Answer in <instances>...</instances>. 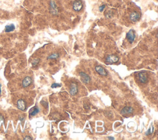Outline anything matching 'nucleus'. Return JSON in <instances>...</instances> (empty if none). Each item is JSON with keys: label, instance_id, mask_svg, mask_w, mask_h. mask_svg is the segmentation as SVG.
Masks as SVG:
<instances>
[{"label": "nucleus", "instance_id": "f257e3e1", "mask_svg": "<svg viewBox=\"0 0 158 140\" xmlns=\"http://www.w3.org/2000/svg\"><path fill=\"white\" fill-rule=\"evenodd\" d=\"M83 7V3L80 0H76L72 4V9L75 11L79 12L82 10Z\"/></svg>", "mask_w": 158, "mask_h": 140}, {"label": "nucleus", "instance_id": "f03ea898", "mask_svg": "<svg viewBox=\"0 0 158 140\" xmlns=\"http://www.w3.org/2000/svg\"><path fill=\"white\" fill-rule=\"evenodd\" d=\"M126 37L127 40L130 43H133V42L135 41V37H136L135 32L133 31L132 29L130 30L129 31H128V32L127 33Z\"/></svg>", "mask_w": 158, "mask_h": 140}, {"label": "nucleus", "instance_id": "7ed1b4c3", "mask_svg": "<svg viewBox=\"0 0 158 140\" xmlns=\"http://www.w3.org/2000/svg\"><path fill=\"white\" fill-rule=\"evenodd\" d=\"M106 61L109 64L116 63V62L119 61V57H118V56L114 55V54H111V55L107 56L106 58Z\"/></svg>", "mask_w": 158, "mask_h": 140}, {"label": "nucleus", "instance_id": "20e7f679", "mask_svg": "<svg viewBox=\"0 0 158 140\" xmlns=\"http://www.w3.org/2000/svg\"><path fill=\"white\" fill-rule=\"evenodd\" d=\"M138 79L139 81L142 83H147L148 80V75H147L146 73L145 72H140L138 74Z\"/></svg>", "mask_w": 158, "mask_h": 140}, {"label": "nucleus", "instance_id": "39448f33", "mask_svg": "<svg viewBox=\"0 0 158 140\" xmlns=\"http://www.w3.org/2000/svg\"><path fill=\"white\" fill-rule=\"evenodd\" d=\"M50 12L51 13L53 14V15H56L58 13V7L57 6H56V3H55V2L54 1H53V0H51V1H50Z\"/></svg>", "mask_w": 158, "mask_h": 140}, {"label": "nucleus", "instance_id": "423d86ee", "mask_svg": "<svg viewBox=\"0 0 158 140\" xmlns=\"http://www.w3.org/2000/svg\"><path fill=\"white\" fill-rule=\"evenodd\" d=\"M17 107L19 110L22 111H25L27 109L25 102L23 99H19L17 102Z\"/></svg>", "mask_w": 158, "mask_h": 140}, {"label": "nucleus", "instance_id": "0eeeda50", "mask_svg": "<svg viewBox=\"0 0 158 140\" xmlns=\"http://www.w3.org/2000/svg\"><path fill=\"white\" fill-rule=\"evenodd\" d=\"M78 93V86L76 83H72L70 85L69 93L70 95L75 96Z\"/></svg>", "mask_w": 158, "mask_h": 140}, {"label": "nucleus", "instance_id": "6e6552de", "mask_svg": "<svg viewBox=\"0 0 158 140\" xmlns=\"http://www.w3.org/2000/svg\"><path fill=\"white\" fill-rule=\"evenodd\" d=\"M95 71L99 75L102 76H107L108 75V72L106 71L103 67L99 66V65H97L95 67Z\"/></svg>", "mask_w": 158, "mask_h": 140}, {"label": "nucleus", "instance_id": "1a4fd4ad", "mask_svg": "<svg viewBox=\"0 0 158 140\" xmlns=\"http://www.w3.org/2000/svg\"><path fill=\"white\" fill-rule=\"evenodd\" d=\"M140 17V14L136 11H134L133 12V13H132L129 16L130 20L133 22H135L136 21H138Z\"/></svg>", "mask_w": 158, "mask_h": 140}, {"label": "nucleus", "instance_id": "9d476101", "mask_svg": "<svg viewBox=\"0 0 158 140\" xmlns=\"http://www.w3.org/2000/svg\"><path fill=\"white\" fill-rule=\"evenodd\" d=\"M79 75L80 77H81V79H82V81L85 83H88L89 82H90V77L88 75H87V74L84 72H80L79 73Z\"/></svg>", "mask_w": 158, "mask_h": 140}, {"label": "nucleus", "instance_id": "9b49d317", "mask_svg": "<svg viewBox=\"0 0 158 140\" xmlns=\"http://www.w3.org/2000/svg\"><path fill=\"white\" fill-rule=\"evenodd\" d=\"M32 82V80L31 77H26L24 78V80H22V85L24 88H27L31 85Z\"/></svg>", "mask_w": 158, "mask_h": 140}, {"label": "nucleus", "instance_id": "f8f14e48", "mask_svg": "<svg viewBox=\"0 0 158 140\" xmlns=\"http://www.w3.org/2000/svg\"><path fill=\"white\" fill-rule=\"evenodd\" d=\"M133 109L132 107H124L122 110L120 111V113L122 115H129V114H132L133 112Z\"/></svg>", "mask_w": 158, "mask_h": 140}, {"label": "nucleus", "instance_id": "ddd939ff", "mask_svg": "<svg viewBox=\"0 0 158 140\" xmlns=\"http://www.w3.org/2000/svg\"><path fill=\"white\" fill-rule=\"evenodd\" d=\"M40 112V109L37 107H34L30 109V112H29V115L30 116H35Z\"/></svg>", "mask_w": 158, "mask_h": 140}, {"label": "nucleus", "instance_id": "4468645a", "mask_svg": "<svg viewBox=\"0 0 158 140\" xmlns=\"http://www.w3.org/2000/svg\"><path fill=\"white\" fill-rule=\"evenodd\" d=\"M15 25L14 24H10V25H7L5 27V32H13L15 30Z\"/></svg>", "mask_w": 158, "mask_h": 140}, {"label": "nucleus", "instance_id": "2eb2a0df", "mask_svg": "<svg viewBox=\"0 0 158 140\" xmlns=\"http://www.w3.org/2000/svg\"><path fill=\"white\" fill-rule=\"evenodd\" d=\"M59 57V54H58V53H53V54H51V55L48 56L47 59H58Z\"/></svg>", "mask_w": 158, "mask_h": 140}, {"label": "nucleus", "instance_id": "dca6fc26", "mask_svg": "<svg viewBox=\"0 0 158 140\" xmlns=\"http://www.w3.org/2000/svg\"><path fill=\"white\" fill-rule=\"evenodd\" d=\"M153 131H154V127H153V125H151V128H150L149 129L148 131H147L146 133V135H147V136H148V135H151V134L153 133Z\"/></svg>", "mask_w": 158, "mask_h": 140}, {"label": "nucleus", "instance_id": "f3484780", "mask_svg": "<svg viewBox=\"0 0 158 140\" xmlns=\"http://www.w3.org/2000/svg\"><path fill=\"white\" fill-rule=\"evenodd\" d=\"M40 61V59H35L32 62V66L33 67H35L36 65L38 64V62H39Z\"/></svg>", "mask_w": 158, "mask_h": 140}, {"label": "nucleus", "instance_id": "a211bd4d", "mask_svg": "<svg viewBox=\"0 0 158 140\" xmlns=\"http://www.w3.org/2000/svg\"><path fill=\"white\" fill-rule=\"evenodd\" d=\"M61 86V85L60 84H58L57 83H53V84L51 85V88H58V87H60Z\"/></svg>", "mask_w": 158, "mask_h": 140}, {"label": "nucleus", "instance_id": "6ab92c4d", "mask_svg": "<svg viewBox=\"0 0 158 140\" xmlns=\"http://www.w3.org/2000/svg\"><path fill=\"white\" fill-rule=\"evenodd\" d=\"M104 7H105V5H104V4H103V5L100 6H99V11H100V12H102L104 10Z\"/></svg>", "mask_w": 158, "mask_h": 140}, {"label": "nucleus", "instance_id": "aec40b11", "mask_svg": "<svg viewBox=\"0 0 158 140\" xmlns=\"http://www.w3.org/2000/svg\"><path fill=\"white\" fill-rule=\"evenodd\" d=\"M24 140H32V138L29 136H25V138H24Z\"/></svg>", "mask_w": 158, "mask_h": 140}, {"label": "nucleus", "instance_id": "412c9836", "mask_svg": "<svg viewBox=\"0 0 158 140\" xmlns=\"http://www.w3.org/2000/svg\"><path fill=\"white\" fill-rule=\"evenodd\" d=\"M4 120L3 116L0 114V122H4Z\"/></svg>", "mask_w": 158, "mask_h": 140}, {"label": "nucleus", "instance_id": "4be33fe9", "mask_svg": "<svg viewBox=\"0 0 158 140\" xmlns=\"http://www.w3.org/2000/svg\"><path fill=\"white\" fill-rule=\"evenodd\" d=\"M108 139H114V138H113V137H111V136H109V137H108Z\"/></svg>", "mask_w": 158, "mask_h": 140}, {"label": "nucleus", "instance_id": "5701e85b", "mask_svg": "<svg viewBox=\"0 0 158 140\" xmlns=\"http://www.w3.org/2000/svg\"><path fill=\"white\" fill-rule=\"evenodd\" d=\"M1 85L0 84V95H1Z\"/></svg>", "mask_w": 158, "mask_h": 140}]
</instances>
